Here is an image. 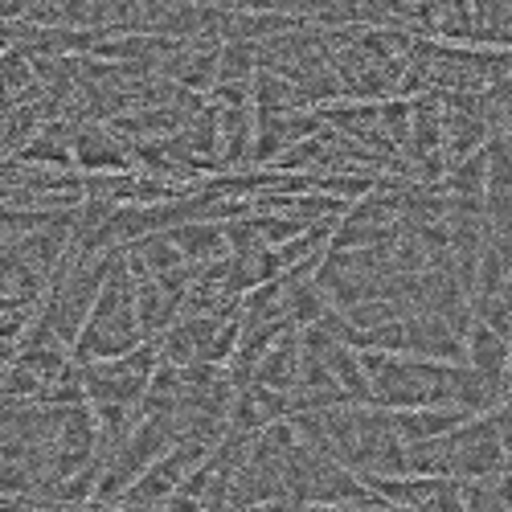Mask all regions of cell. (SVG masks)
<instances>
[{
	"instance_id": "cell-1",
	"label": "cell",
	"mask_w": 512,
	"mask_h": 512,
	"mask_svg": "<svg viewBox=\"0 0 512 512\" xmlns=\"http://www.w3.org/2000/svg\"><path fill=\"white\" fill-rule=\"evenodd\" d=\"M463 422H472V418H467L463 410H451V406H439V410H398V414H390L394 435L406 447L447 439L451 431H459Z\"/></svg>"
},
{
	"instance_id": "cell-2",
	"label": "cell",
	"mask_w": 512,
	"mask_h": 512,
	"mask_svg": "<svg viewBox=\"0 0 512 512\" xmlns=\"http://www.w3.org/2000/svg\"><path fill=\"white\" fill-rule=\"evenodd\" d=\"M463 353H467V369H476V373H484V377H504V369H508V361H512L508 340L496 336V332H492L488 324H480V320H472V328H467Z\"/></svg>"
}]
</instances>
